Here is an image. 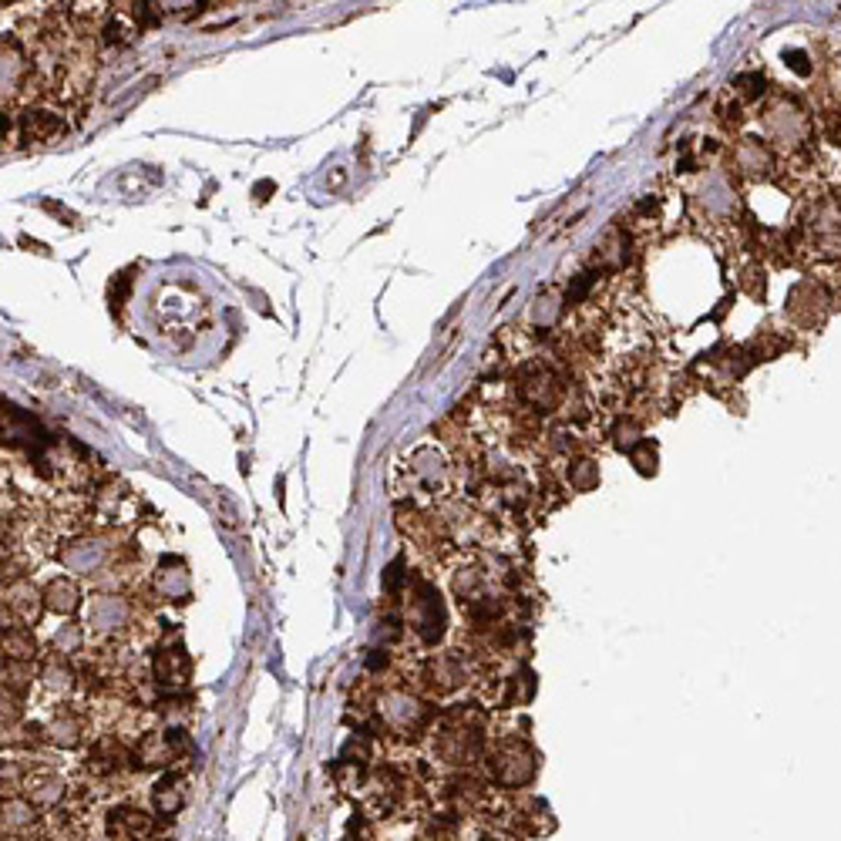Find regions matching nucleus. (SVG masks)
I'll return each mask as SVG.
<instances>
[{"instance_id": "f257e3e1", "label": "nucleus", "mask_w": 841, "mask_h": 841, "mask_svg": "<svg viewBox=\"0 0 841 841\" xmlns=\"http://www.w3.org/2000/svg\"><path fill=\"white\" fill-rule=\"evenodd\" d=\"M411 626L424 643H434L445 633V606L441 596L431 582H414V596H411Z\"/></svg>"}, {"instance_id": "f03ea898", "label": "nucleus", "mask_w": 841, "mask_h": 841, "mask_svg": "<svg viewBox=\"0 0 841 841\" xmlns=\"http://www.w3.org/2000/svg\"><path fill=\"white\" fill-rule=\"evenodd\" d=\"M152 673L162 687H186L192 677V660H189L186 646L182 643L162 646V650L152 656Z\"/></svg>"}, {"instance_id": "7ed1b4c3", "label": "nucleus", "mask_w": 841, "mask_h": 841, "mask_svg": "<svg viewBox=\"0 0 841 841\" xmlns=\"http://www.w3.org/2000/svg\"><path fill=\"white\" fill-rule=\"evenodd\" d=\"M17 132H21L24 142H58L64 135V118L54 112H44V108H27L24 115H17Z\"/></svg>"}, {"instance_id": "20e7f679", "label": "nucleus", "mask_w": 841, "mask_h": 841, "mask_svg": "<svg viewBox=\"0 0 841 841\" xmlns=\"http://www.w3.org/2000/svg\"><path fill=\"white\" fill-rule=\"evenodd\" d=\"M532 774H535V761L522 744H505L495 754V778L502 784H525Z\"/></svg>"}, {"instance_id": "39448f33", "label": "nucleus", "mask_w": 841, "mask_h": 841, "mask_svg": "<svg viewBox=\"0 0 841 841\" xmlns=\"http://www.w3.org/2000/svg\"><path fill=\"white\" fill-rule=\"evenodd\" d=\"M4 606L11 609L14 619H21V626H31L41 616V593L27 579H17L4 593Z\"/></svg>"}, {"instance_id": "423d86ee", "label": "nucleus", "mask_w": 841, "mask_h": 841, "mask_svg": "<svg viewBox=\"0 0 841 841\" xmlns=\"http://www.w3.org/2000/svg\"><path fill=\"white\" fill-rule=\"evenodd\" d=\"M108 831H112V838H118V841H142V838H149L152 818L135 808H118V811H112V818H108Z\"/></svg>"}, {"instance_id": "0eeeda50", "label": "nucleus", "mask_w": 841, "mask_h": 841, "mask_svg": "<svg viewBox=\"0 0 841 841\" xmlns=\"http://www.w3.org/2000/svg\"><path fill=\"white\" fill-rule=\"evenodd\" d=\"M44 606H48L51 613L71 616L81 606V589L71 579H54L51 586L44 589Z\"/></svg>"}, {"instance_id": "6e6552de", "label": "nucleus", "mask_w": 841, "mask_h": 841, "mask_svg": "<svg viewBox=\"0 0 841 841\" xmlns=\"http://www.w3.org/2000/svg\"><path fill=\"white\" fill-rule=\"evenodd\" d=\"M152 804H155L159 815H179L182 804H186V788H182L179 774H169V778H162L159 784H155Z\"/></svg>"}, {"instance_id": "1a4fd4ad", "label": "nucleus", "mask_w": 841, "mask_h": 841, "mask_svg": "<svg viewBox=\"0 0 841 841\" xmlns=\"http://www.w3.org/2000/svg\"><path fill=\"white\" fill-rule=\"evenodd\" d=\"M4 656L7 663H31L38 656V640L27 626H11L4 633Z\"/></svg>"}, {"instance_id": "9d476101", "label": "nucleus", "mask_w": 841, "mask_h": 841, "mask_svg": "<svg viewBox=\"0 0 841 841\" xmlns=\"http://www.w3.org/2000/svg\"><path fill=\"white\" fill-rule=\"evenodd\" d=\"M24 791H27V801L54 804L64 794V781L58 778V774H51V771H38L34 778L24 781Z\"/></svg>"}, {"instance_id": "9b49d317", "label": "nucleus", "mask_w": 841, "mask_h": 841, "mask_svg": "<svg viewBox=\"0 0 841 841\" xmlns=\"http://www.w3.org/2000/svg\"><path fill=\"white\" fill-rule=\"evenodd\" d=\"M737 165H741L744 172L751 175H761L767 172V165H771V155L761 142H754V138H744L741 145H737Z\"/></svg>"}, {"instance_id": "f8f14e48", "label": "nucleus", "mask_w": 841, "mask_h": 841, "mask_svg": "<svg viewBox=\"0 0 841 841\" xmlns=\"http://www.w3.org/2000/svg\"><path fill=\"white\" fill-rule=\"evenodd\" d=\"M48 734H51V741H54V744H61V747H75V744H78L81 727H78V720L71 717V714H58V717L51 720Z\"/></svg>"}, {"instance_id": "ddd939ff", "label": "nucleus", "mask_w": 841, "mask_h": 841, "mask_svg": "<svg viewBox=\"0 0 841 841\" xmlns=\"http://www.w3.org/2000/svg\"><path fill=\"white\" fill-rule=\"evenodd\" d=\"M34 821V801H21V798H11L4 801V828H24Z\"/></svg>"}, {"instance_id": "4468645a", "label": "nucleus", "mask_w": 841, "mask_h": 841, "mask_svg": "<svg viewBox=\"0 0 841 841\" xmlns=\"http://www.w3.org/2000/svg\"><path fill=\"white\" fill-rule=\"evenodd\" d=\"M41 680L48 683L51 690H61V693H68L71 687H75V673L64 667V663H48L41 673Z\"/></svg>"}, {"instance_id": "2eb2a0df", "label": "nucleus", "mask_w": 841, "mask_h": 841, "mask_svg": "<svg viewBox=\"0 0 841 841\" xmlns=\"http://www.w3.org/2000/svg\"><path fill=\"white\" fill-rule=\"evenodd\" d=\"M791 112H794V108H791ZM791 112H784V108H771V115H767V122H771V128H778V115H791ZM794 132H804V118H801V112L794 115L791 122L784 125L781 132L774 135V138H788V142H794Z\"/></svg>"}, {"instance_id": "dca6fc26", "label": "nucleus", "mask_w": 841, "mask_h": 841, "mask_svg": "<svg viewBox=\"0 0 841 841\" xmlns=\"http://www.w3.org/2000/svg\"><path fill=\"white\" fill-rule=\"evenodd\" d=\"M630 455H633L636 468H640L643 475H650V471H656V448H653V441H640L636 448H630Z\"/></svg>"}, {"instance_id": "f3484780", "label": "nucleus", "mask_w": 841, "mask_h": 841, "mask_svg": "<svg viewBox=\"0 0 841 841\" xmlns=\"http://www.w3.org/2000/svg\"><path fill=\"white\" fill-rule=\"evenodd\" d=\"M572 485L582 488V492L596 485V465L593 461H576V478H572Z\"/></svg>"}]
</instances>
